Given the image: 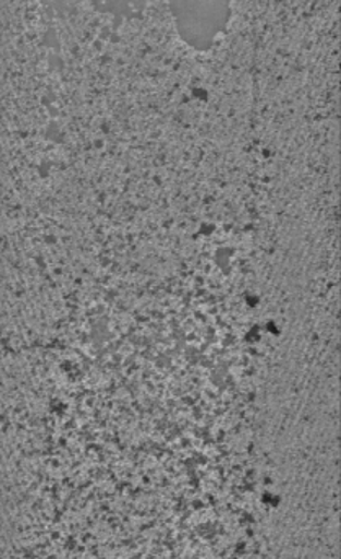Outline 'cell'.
<instances>
[{
  "label": "cell",
  "instance_id": "cell-1",
  "mask_svg": "<svg viewBox=\"0 0 341 559\" xmlns=\"http://www.w3.org/2000/svg\"><path fill=\"white\" fill-rule=\"evenodd\" d=\"M127 3L131 2H146V0H126ZM169 2H172L173 9H175L176 3H180L179 9H176V15H179L180 10H182L183 0H169ZM196 2V0H195ZM216 3H218L219 7H221L222 10H226V5H228V0H215Z\"/></svg>",
  "mask_w": 341,
  "mask_h": 559
}]
</instances>
